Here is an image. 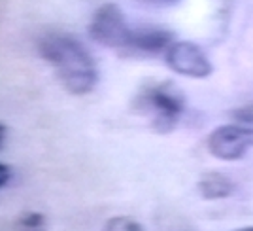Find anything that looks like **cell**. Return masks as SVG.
Segmentation results:
<instances>
[{"label":"cell","instance_id":"cell-7","mask_svg":"<svg viewBox=\"0 0 253 231\" xmlns=\"http://www.w3.org/2000/svg\"><path fill=\"white\" fill-rule=\"evenodd\" d=\"M199 191L204 199L215 201V199H227L236 191V184L231 176L219 171H208L204 173L199 180Z\"/></svg>","mask_w":253,"mask_h":231},{"label":"cell","instance_id":"cell-9","mask_svg":"<svg viewBox=\"0 0 253 231\" xmlns=\"http://www.w3.org/2000/svg\"><path fill=\"white\" fill-rule=\"evenodd\" d=\"M104 231H146L144 226L130 216H114L106 222Z\"/></svg>","mask_w":253,"mask_h":231},{"label":"cell","instance_id":"cell-13","mask_svg":"<svg viewBox=\"0 0 253 231\" xmlns=\"http://www.w3.org/2000/svg\"><path fill=\"white\" fill-rule=\"evenodd\" d=\"M234 231H253V226H248V228H240V230H234Z\"/></svg>","mask_w":253,"mask_h":231},{"label":"cell","instance_id":"cell-14","mask_svg":"<svg viewBox=\"0 0 253 231\" xmlns=\"http://www.w3.org/2000/svg\"><path fill=\"white\" fill-rule=\"evenodd\" d=\"M161 2H174V0H161Z\"/></svg>","mask_w":253,"mask_h":231},{"label":"cell","instance_id":"cell-8","mask_svg":"<svg viewBox=\"0 0 253 231\" xmlns=\"http://www.w3.org/2000/svg\"><path fill=\"white\" fill-rule=\"evenodd\" d=\"M15 231H47L45 216L40 212H25L15 222Z\"/></svg>","mask_w":253,"mask_h":231},{"label":"cell","instance_id":"cell-4","mask_svg":"<svg viewBox=\"0 0 253 231\" xmlns=\"http://www.w3.org/2000/svg\"><path fill=\"white\" fill-rule=\"evenodd\" d=\"M206 146L213 158L223 161L242 159L248 154V150L253 148V127L242 123L215 127L208 135Z\"/></svg>","mask_w":253,"mask_h":231},{"label":"cell","instance_id":"cell-11","mask_svg":"<svg viewBox=\"0 0 253 231\" xmlns=\"http://www.w3.org/2000/svg\"><path fill=\"white\" fill-rule=\"evenodd\" d=\"M10 180H11V167L0 161V189L4 188V186H8Z\"/></svg>","mask_w":253,"mask_h":231},{"label":"cell","instance_id":"cell-3","mask_svg":"<svg viewBox=\"0 0 253 231\" xmlns=\"http://www.w3.org/2000/svg\"><path fill=\"white\" fill-rule=\"evenodd\" d=\"M132 31L134 29L126 23L125 13L116 2H106L98 6L89 21V36L96 44L116 52L128 53Z\"/></svg>","mask_w":253,"mask_h":231},{"label":"cell","instance_id":"cell-2","mask_svg":"<svg viewBox=\"0 0 253 231\" xmlns=\"http://www.w3.org/2000/svg\"><path fill=\"white\" fill-rule=\"evenodd\" d=\"M132 112L144 116L155 133H170L185 112V95L174 82H148L132 101Z\"/></svg>","mask_w":253,"mask_h":231},{"label":"cell","instance_id":"cell-1","mask_svg":"<svg viewBox=\"0 0 253 231\" xmlns=\"http://www.w3.org/2000/svg\"><path fill=\"white\" fill-rule=\"evenodd\" d=\"M38 53L53 66L59 82L70 95L84 97L98 84V66L91 52L76 36L49 32L38 40Z\"/></svg>","mask_w":253,"mask_h":231},{"label":"cell","instance_id":"cell-6","mask_svg":"<svg viewBox=\"0 0 253 231\" xmlns=\"http://www.w3.org/2000/svg\"><path fill=\"white\" fill-rule=\"evenodd\" d=\"M174 40V34L163 27H140L132 31L128 53L132 55H159L167 53Z\"/></svg>","mask_w":253,"mask_h":231},{"label":"cell","instance_id":"cell-10","mask_svg":"<svg viewBox=\"0 0 253 231\" xmlns=\"http://www.w3.org/2000/svg\"><path fill=\"white\" fill-rule=\"evenodd\" d=\"M232 117L236 119V123L253 127V105H246V106H240V108H234V110H232Z\"/></svg>","mask_w":253,"mask_h":231},{"label":"cell","instance_id":"cell-12","mask_svg":"<svg viewBox=\"0 0 253 231\" xmlns=\"http://www.w3.org/2000/svg\"><path fill=\"white\" fill-rule=\"evenodd\" d=\"M6 135H8V129L4 123H0V148L4 146V142H6Z\"/></svg>","mask_w":253,"mask_h":231},{"label":"cell","instance_id":"cell-5","mask_svg":"<svg viewBox=\"0 0 253 231\" xmlns=\"http://www.w3.org/2000/svg\"><path fill=\"white\" fill-rule=\"evenodd\" d=\"M165 61L176 74L197 80L210 76L213 70L206 52L199 44L189 40H178L172 44L165 53Z\"/></svg>","mask_w":253,"mask_h":231}]
</instances>
